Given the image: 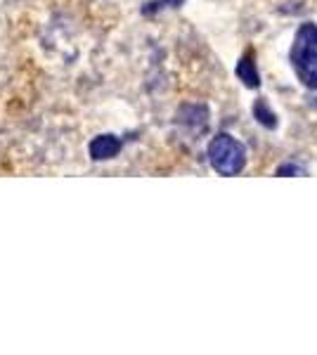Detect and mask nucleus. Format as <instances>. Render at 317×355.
<instances>
[{"label":"nucleus","mask_w":317,"mask_h":355,"mask_svg":"<svg viewBox=\"0 0 317 355\" xmlns=\"http://www.w3.org/2000/svg\"><path fill=\"white\" fill-rule=\"evenodd\" d=\"M291 64L305 88L317 90V24L305 21L291 45Z\"/></svg>","instance_id":"obj_1"},{"label":"nucleus","mask_w":317,"mask_h":355,"mask_svg":"<svg viewBox=\"0 0 317 355\" xmlns=\"http://www.w3.org/2000/svg\"><path fill=\"white\" fill-rule=\"evenodd\" d=\"M209 162L221 175H237L246 166V150L230 133H218L209 145Z\"/></svg>","instance_id":"obj_2"},{"label":"nucleus","mask_w":317,"mask_h":355,"mask_svg":"<svg viewBox=\"0 0 317 355\" xmlns=\"http://www.w3.org/2000/svg\"><path fill=\"white\" fill-rule=\"evenodd\" d=\"M121 147H123V142H121L117 135L105 133V135H97L90 140L88 152L95 162H109V159H114L121 152Z\"/></svg>","instance_id":"obj_3"},{"label":"nucleus","mask_w":317,"mask_h":355,"mask_svg":"<svg viewBox=\"0 0 317 355\" xmlns=\"http://www.w3.org/2000/svg\"><path fill=\"white\" fill-rule=\"evenodd\" d=\"M237 76H239V81L246 85V88H258V85H261V76H258V69H256V62H253L251 53H246L239 60Z\"/></svg>","instance_id":"obj_4"},{"label":"nucleus","mask_w":317,"mask_h":355,"mask_svg":"<svg viewBox=\"0 0 317 355\" xmlns=\"http://www.w3.org/2000/svg\"><path fill=\"white\" fill-rule=\"evenodd\" d=\"M178 119H180V123H187L197 130H204L206 123H209V112H206L204 107H185Z\"/></svg>","instance_id":"obj_5"},{"label":"nucleus","mask_w":317,"mask_h":355,"mask_svg":"<svg viewBox=\"0 0 317 355\" xmlns=\"http://www.w3.org/2000/svg\"><path fill=\"white\" fill-rule=\"evenodd\" d=\"M253 114H256V121L263 123L265 128H275V125H277V116H275L265 100H258L256 105H253Z\"/></svg>","instance_id":"obj_6"},{"label":"nucleus","mask_w":317,"mask_h":355,"mask_svg":"<svg viewBox=\"0 0 317 355\" xmlns=\"http://www.w3.org/2000/svg\"><path fill=\"white\" fill-rule=\"evenodd\" d=\"M291 173H303L298 166H280L277 168V175H291Z\"/></svg>","instance_id":"obj_7"},{"label":"nucleus","mask_w":317,"mask_h":355,"mask_svg":"<svg viewBox=\"0 0 317 355\" xmlns=\"http://www.w3.org/2000/svg\"><path fill=\"white\" fill-rule=\"evenodd\" d=\"M152 5H169V8H178V5H182V0H161V3H152Z\"/></svg>","instance_id":"obj_8"}]
</instances>
